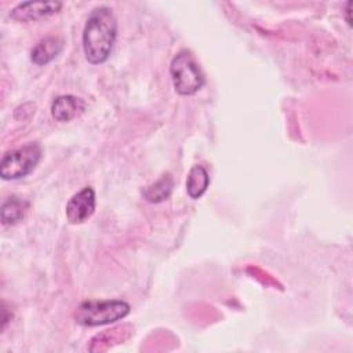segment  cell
I'll return each instance as SVG.
<instances>
[{"label": "cell", "instance_id": "obj_8", "mask_svg": "<svg viewBox=\"0 0 353 353\" xmlns=\"http://www.w3.org/2000/svg\"><path fill=\"white\" fill-rule=\"evenodd\" d=\"M63 48V41L59 37L48 36L41 39L32 50L30 59L34 65H47L52 59H55Z\"/></svg>", "mask_w": 353, "mask_h": 353}, {"label": "cell", "instance_id": "obj_12", "mask_svg": "<svg viewBox=\"0 0 353 353\" xmlns=\"http://www.w3.org/2000/svg\"><path fill=\"white\" fill-rule=\"evenodd\" d=\"M350 6H352V1H349V3L346 4V15H347L346 21H347V23H349V25H350V18H349V14H350Z\"/></svg>", "mask_w": 353, "mask_h": 353}, {"label": "cell", "instance_id": "obj_4", "mask_svg": "<svg viewBox=\"0 0 353 353\" xmlns=\"http://www.w3.org/2000/svg\"><path fill=\"white\" fill-rule=\"evenodd\" d=\"M41 159V148L36 142L7 152L0 161V175L4 181L21 179L29 175Z\"/></svg>", "mask_w": 353, "mask_h": 353}, {"label": "cell", "instance_id": "obj_2", "mask_svg": "<svg viewBox=\"0 0 353 353\" xmlns=\"http://www.w3.org/2000/svg\"><path fill=\"white\" fill-rule=\"evenodd\" d=\"M170 73L174 88L181 95H193L205 83L204 73L194 55L188 50H181L171 61Z\"/></svg>", "mask_w": 353, "mask_h": 353}, {"label": "cell", "instance_id": "obj_9", "mask_svg": "<svg viewBox=\"0 0 353 353\" xmlns=\"http://www.w3.org/2000/svg\"><path fill=\"white\" fill-rule=\"evenodd\" d=\"M172 188H174L172 176L170 174H164L156 182L146 186L142 190V194H143V199L149 203H161L171 196Z\"/></svg>", "mask_w": 353, "mask_h": 353}, {"label": "cell", "instance_id": "obj_1", "mask_svg": "<svg viewBox=\"0 0 353 353\" xmlns=\"http://www.w3.org/2000/svg\"><path fill=\"white\" fill-rule=\"evenodd\" d=\"M117 34V19L112 8L99 6L94 8L83 30V50L87 61L92 65L105 62L113 48Z\"/></svg>", "mask_w": 353, "mask_h": 353}, {"label": "cell", "instance_id": "obj_6", "mask_svg": "<svg viewBox=\"0 0 353 353\" xmlns=\"http://www.w3.org/2000/svg\"><path fill=\"white\" fill-rule=\"evenodd\" d=\"M62 8L59 1H23L11 10L10 17L17 21H37L58 12Z\"/></svg>", "mask_w": 353, "mask_h": 353}, {"label": "cell", "instance_id": "obj_5", "mask_svg": "<svg viewBox=\"0 0 353 353\" xmlns=\"http://www.w3.org/2000/svg\"><path fill=\"white\" fill-rule=\"evenodd\" d=\"M95 211V192L85 186L74 193L66 204V218L70 223L79 225L85 222Z\"/></svg>", "mask_w": 353, "mask_h": 353}, {"label": "cell", "instance_id": "obj_3", "mask_svg": "<svg viewBox=\"0 0 353 353\" xmlns=\"http://www.w3.org/2000/svg\"><path fill=\"white\" fill-rule=\"evenodd\" d=\"M130 309L127 302L119 299L85 301L76 309L74 319L81 325L97 327L124 319L130 313Z\"/></svg>", "mask_w": 353, "mask_h": 353}, {"label": "cell", "instance_id": "obj_7", "mask_svg": "<svg viewBox=\"0 0 353 353\" xmlns=\"http://www.w3.org/2000/svg\"><path fill=\"white\" fill-rule=\"evenodd\" d=\"M85 109V102L74 95H59L51 103V114L57 121H70Z\"/></svg>", "mask_w": 353, "mask_h": 353}, {"label": "cell", "instance_id": "obj_10", "mask_svg": "<svg viewBox=\"0 0 353 353\" xmlns=\"http://www.w3.org/2000/svg\"><path fill=\"white\" fill-rule=\"evenodd\" d=\"M210 185V175L203 165H193L186 178V192L192 199L201 197Z\"/></svg>", "mask_w": 353, "mask_h": 353}, {"label": "cell", "instance_id": "obj_11", "mask_svg": "<svg viewBox=\"0 0 353 353\" xmlns=\"http://www.w3.org/2000/svg\"><path fill=\"white\" fill-rule=\"evenodd\" d=\"M29 203L17 197H8L1 205V223L3 225H15L17 222L22 221L26 214Z\"/></svg>", "mask_w": 353, "mask_h": 353}]
</instances>
